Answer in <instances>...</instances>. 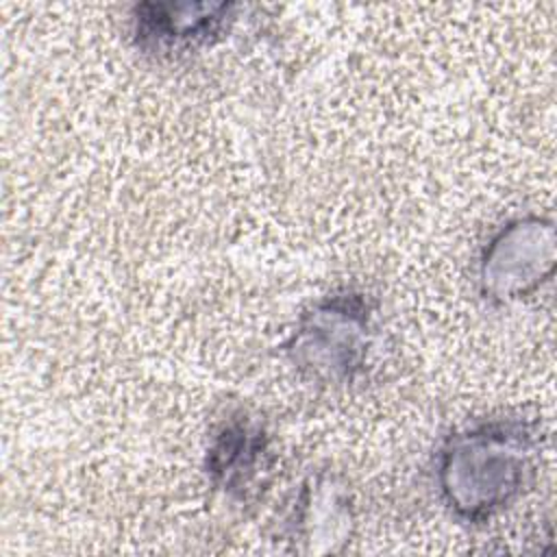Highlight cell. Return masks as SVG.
<instances>
[{
  "label": "cell",
  "instance_id": "6da1fadb",
  "mask_svg": "<svg viewBox=\"0 0 557 557\" xmlns=\"http://www.w3.org/2000/svg\"><path fill=\"white\" fill-rule=\"evenodd\" d=\"M540 431L522 418H487L444 440L435 459V483L446 509L479 524L509 509L533 483Z\"/></svg>",
  "mask_w": 557,
  "mask_h": 557
},
{
  "label": "cell",
  "instance_id": "7a4b0ae2",
  "mask_svg": "<svg viewBox=\"0 0 557 557\" xmlns=\"http://www.w3.org/2000/svg\"><path fill=\"white\" fill-rule=\"evenodd\" d=\"M376 307L366 292L339 289L311 302L281 350L296 374L313 385L344 389L357 383L372 355Z\"/></svg>",
  "mask_w": 557,
  "mask_h": 557
},
{
  "label": "cell",
  "instance_id": "3957f363",
  "mask_svg": "<svg viewBox=\"0 0 557 557\" xmlns=\"http://www.w3.org/2000/svg\"><path fill=\"white\" fill-rule=\"evenodd\" d=\"M557 268V233L548 215L524 213L507 220L483 246L476 283L496 305L520 302L540 292Z\"/></svg>",
  "mask_w": 557,
  "mask_h": 557
},
{
  "label": "cell",
  "instance_id": "277c9868",
  "mask_svg": "<svg viewBox=\"0 0 557 557\" xmlns=\"http://www.w3.org/2000/svg\"><path fill=\"white\" fill-rule=\"evenodd\" d=\"M274 461V442L261 418L235 409L218 422L209 437L205 472L215 492L246 505L265 490Z\"/></svg>",
  "mask_w": 557,
  "mask_h": 557
},
{
  "label": "cell",
  "instance_id": "5b68a950",
  "mask_svg": "<svg viewBox=\"0 0 557 557\" xmlns=\"http://www.w3.org/2000/svg\"><path fill=\"white\" fill-rule=\"evenodd\" d=\"M237 9L235 2H139L131 13V37L148 57H183L220 41Z\"/></svg>",
  "mask_w": 557,
  "mask_h": 557
},
{
  "label": "cell",
  "instance_id": "8992f818",
  "mask_svg": "<svg viewBox=\"0 0 557 557\" xmlns=\"http://www.w3.org/2000/svg\"><path fill=\"white\" fill-rule=\"evenodd\" d=\"M285 527L296 553H342L355 531V503L348 485L326 470L311 474L300 483Z\"/></svg>",
  "mask_w": 557,
  "mask_h": 557
}]
</instances>
